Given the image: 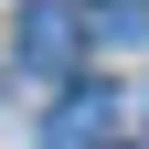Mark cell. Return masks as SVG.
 Here are the masks:
<instances>
[{"instance_id":"obj_3","label":"cell","mask_w":149,"mask_h":149,"mask_svg":"<svg viewBox=\"0 0 149 149\" xmlns=\"http://www.w3.org/2000/svg\"><path fill=\"white\" fill-rule=\"evenodd\" d=\"M85 32H96V43H139V32H149V0H96Z\"/></svg>"},{"instance_id":"obj_2","label":"cell","mask_w":149,"mask_h":149,"mask_svg":"<svg viewBox=\"0 0 149 149\" xmlns=\"http://www.w3.org/2000/svg\"><path fill=\"white\" fill-rule=\"evenodd\" d=\"M43 139L53 149H107V139H117V85H64Z\"/></svg>"},{"instance_id":"obj_1","label":"cell","mask_w":149,"mask_h":149,"mask_svg":"<svg viewBox=\"0 0 149 149\" xmlns=\"http://www.w3.org/2000/svg\"><path fill=\"white\" fill-rule=\"evenodd\" d=\"M74 53H85V11H74V0H32L22 22H11V64L43 74V85H64Z\"/></svg>"}]
</instances>
